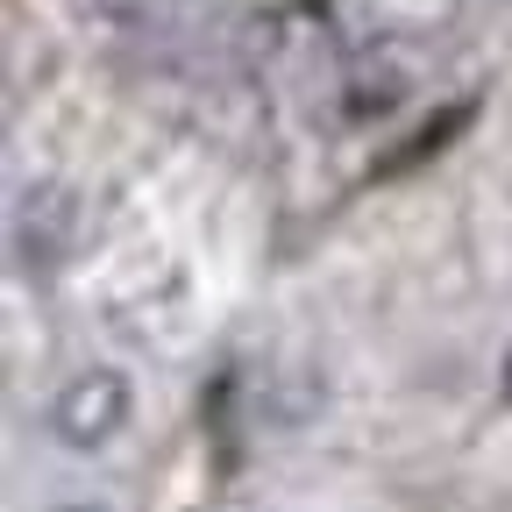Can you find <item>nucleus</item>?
I'll return each instance as SVG.
<instances>
[{
  "label": "nucleus",
  "instance_id": "f03ea898",
  "mask_svg": "<svg viewBox=\"0 0 512 512\" xmlns=\"http://www.w3.org/2000/svg\"><path fill=\"white\" fill-rule=\"evenodd\" d=\"M72 228H79V200L57 178H36L22 200H15V256L36 264V271H50L57 256L72 249Z\"/></svg>",
  "mask_w": 512,
  "mask_h": 512
},
{
  "label": "nucleus",
  "instance_id": "7ed1b4c3",
  "mask_svg": "<svg viewBox=\"0 0 512 512\" xmlns=\"http://www.w3.org/2000/svg\"><path fill=\"white\" fill-rule=\"evenodd\" d=\"M57 512H107V505H93V498H72V505H57Z\"/></svg>",
  "mask_w": 512,
  "mask_h": 512
},
{
  "label": "nucleus",
  "instance_id": "f257e3e1",
  "mask_svg": "<svg viewBox=\"0 0 512 512\" xmlns=\"http://www.w3.org/2000/svg\"><path fill=\"white\" fill-rule=\"evenodd\" d=\"M128 413H136V384H128L121 370H107V363H86V370H72V377L57 384L50 434L86 456V448H107L128 427Z\"/></svg>",
  "mask_w": 512,
  "mask_h": 512
}]
</instances>
